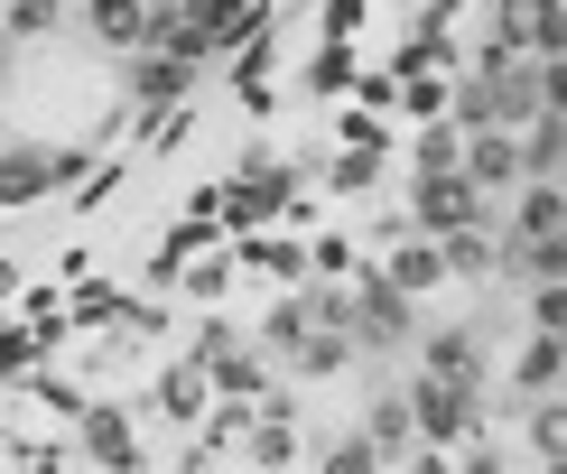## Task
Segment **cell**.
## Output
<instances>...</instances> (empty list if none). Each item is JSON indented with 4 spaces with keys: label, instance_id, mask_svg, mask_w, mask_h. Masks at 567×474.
Instances as JSON below:
<instances>
[{
    "label": "cell",
    "instance_id": "obj_1",
    "mask_svg": "<svg viewBox=\"0 0 567 474\" xmlns=\"http://www.w3.org/2000/svg\"><path fill=\"white\" fill-rule=\"evenodd\" d=\"M400 400H410L419 446H446V437L475 429V391H465V382H437V372H419V391H400Z\"/></svg>",
    "mask_w": 567,
    "mask_h": 474
},
{
    "label": "cell",
    "instance_id": "obj_2",
    "mask_svg": "<svg viewBox=\"0 0 567 474\" xmlns=\"http://www.w3.org/2000/svg\"><path fill=\"white\" fill-rule=\"evenodd\" d=\"M419 233H456V224H484V186L465 168H419Z\"/></svg>",
    "mask_w": 567,
    "mask_h": 474
},
{
    "label": "cell",
    "instance_id": "obj_3",
    "mask_svg": "<svg viewBox=\"0 0 567 474\" xmlns=\"http://www.w3.org/2000/svg\"><path fill=\"white\" fill-rule=\"evenodd\" d=\"M344 326H353V336H363V344H400V336H410V298H400L391 279L372 270L363 289L344 298Z\"/></svg>",
    "mask_w": 567,
    "mask_h": 474
},
{
    "label": "cell",
    "instance_id": "obj_4",
    "mask_svg": "<svg viewBox=\"0 0 567 474\" xmlns=\"http://www.w3.org/2000/svg\"><path fill=\"white\" fill-rule=\"evenodd\" d=\"M456 168L484 186V196H503V186H522V131H475L456 150Z\"/></svg>",
    "mask_w": 567,
    "mask_h": 474
},
{
    "label": "cell",
    "instance_id": "obj_5",
    "mask_svg": "<svg viewBox=\"0 0 567 474\" xmlns=\"http://www.w3.org/2000/svg\"><path fill=\"white\" fill-rule=\"evenodd\" d=\"M84 29L131 56V47H150V0H84Z\"/></svg>",
    "mask_w": 567,
    "mask_h": 474
},
{
    "label": "cell",
    "instance_id": "obj_6",
    "mask_svg": "<svg viewBox=\"0 0 567 474\" xmlns=\"http://www.w3.org/2000/svg\"><path fill=\"white\" fill-rule=\"evenodd\" d=\"M437 260H446L456 279H493V270H503V251H493V233H484V224H456V233H437Z\"/></svg>",
    "mask_w": 567,
    "mask_h": 474
},
{
    "label": "cell",
    "instance_id": "obj_7",
    "mask_svg": "<svg viewBox=\"0 0 567 474\" xmlns=\"http://www.w3.org/2000/svg\"><path fill=\"white\" fill-rule=\"evenodd\" d=\"M84 456H103V465H140V437H131V419L93 400V410H84Z\"/></svg>",
    "mask_w": 567,
    "mask_h": 474
},
{
    "label": "cell",
    "instance_id": "obj_8",
    "mask_svg": "<svg viewBox=\"0 0 567 474\" xmlns=\"http://www.w3.org/2000/svg\"><path fill=\"white\" fill-rule=\"evenodd\" d=\"M512 391H522V400H549V391H558V326H539V336L522 344V363H512Z\"/></svg>",
    "mask_w": 567,
    "mask_h": 474
},
{
    "label": "cell",
    "instance_id": "obj_9",
    "mask_svg": "<svg viewBox=\"0 0 567 474\" xmlns=\"http://www.w3.org/2000/svg\"><path fill=\"white\" fill-rule=\"evenodd\" d=\"M391 289L400 298H419V289H437V279H446V260H437V233H429V243H410V251H391Z\"/></svg>",
    "mask_w": 567,
    "mask_h": 474
},
{
    "label": "cell",
    "instance_id": "obj_10",
    "mask_svg": "<svg viewBox=\"0 0 567 474\" xmlns=\"http://www.w3.org/2000/svg\"><path fill=\"white\" fill-rule=\"evenodd\" d=\"M205 400H215V382H205V363H177L168 382H158V410H168V419H196Z\"/></svg>",
    "mask_w": 567,
    "mask_h": 474
},
{
    "label": "cell",
    "instance_id": "obj_11",
    "mask_svg": "<svg viewBox=\"0 0 567 474\" xmlns=\"http://www.w3.org/2000/svg\"><path fill=\"white\" fill-rule=\"evenodd\" d=\"M429 372H437V382H465V391H475V372H484L475 336H437V344H429Z\"/></svg>",
    "mask_w": 567,
    "mask_h": 474
},
{
    "label": "cell",
    "instance_id": "obj_12",
    "mask_svg": "<svg viewBox=\"0 0 567 474\" xmlns=\"http://www.w3.org/2000/svg\"><path fill=\"white\" fill-rule=\"evenodd\" d=\"M65 19V0H0V38H47Z\"/></svg>",
    "mask_w": 567,
    "mask_h": 474
},
{
    "label": "cell",
    "instance_id": "obj_13",
    "mask_svg": "<svg viewBox=\"0 0 567 474\" xmlns=\"http://www.w3.org/2000/svg\"><path fill=\"white\" fill-rule=\"evenodd\" d=\"M56 177V158H0V196H38Z\"/></svg>",
    "mask_w": 567,
    "mask_h": 474
},
{
    "label": "cell",
    "instance_id": "obj_14",
    "mask_svg": "<svg viewBox=\"0 0 567 474\" xmlns=\"http://www.w3.org/2000/svg\"><path fill=\"white\" fill-rule=\"evenodd\" d=\"M372 446H410V400H382L372 410Z\"/></svg>",
    "mask_w": 567,
    "mask_h": 474
},
{
    "label": "cell",
    "instance_id": "obj_15",
    "mask_svg": "<svg viewBox=\"0 0 567 474\" xmlns=\"http://www.w3.org/2000/svg\"><path fill=\"white\" fill-rule=\"evenodd\" d=\"M372 456H382V446H372V437H344L336 456H326V474H372Z\"/></svg>",
    "mask_w": 567,
    "mask_h": 474
},
{
    "label": "cell",
    "instance_id": "obj_16",
    "mask_svg": "<svg viewBox=\"0 0 567 474\" xmlns=\"http://www.w3.org/2000/svg\"><path fill=\"white\" fill-rule=\"evenodd\" d=\"M251 446H261V456L279 465V456H289V446H298V437H289V419H261V429H251Z\"/></svg>",
    "mask_w": 567,
    "mask_h": 474
},
{
    "label": "cell",
    "instance_id": "obj_17",
    "mask_svg": "<svg viewBox=\"0 0 567 474\" xmlns=\"http://www.w3.org/2000/svg\"><path fill=\"white\" fill-rule=\"evenodd\" d=\"M150 10H177V0H150Z\"/></svg>",
    "mask_w": 567,
    "mask_h": 474
}]
</instances>
